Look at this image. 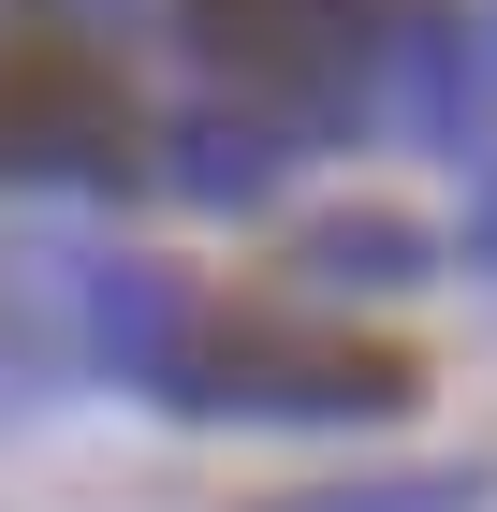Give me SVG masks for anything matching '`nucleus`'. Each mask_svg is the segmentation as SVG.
<instances>
[{
	"label": "nucleus",
	"mask_w": 497,
	"mask_h": 512,
	"mask_svg": "<svg viewBox=\"0 0 497 512\" xmlns=\"http://www.w3.org/2000/svg\"><path fill=\"white\" fill-rule=\"evenodd\" d=\"M424 0H191V44H205V74L249 88L264 103V132H337L366 118L395 88V44H410Z\"/></svg>",
	"instance_id": "f257e3e1"
},
{
	"label": "nucleus",
	"mask_w": 497,
	"mask_h": 512,
	"mask_svg": "<svg viewBox=\"0 0 497 512\" xmlns=\"http://www.w3.org/2000/svg\"><path fill=\"white\" fill-rule=\"evenodd\" d=\"M161 176H176L191 205H264L278 191V132L264 118H176L161 132Z\"/></svg>",
	"instance_id": "39448f33"
},
{
	"label": "nucleus",
	"mask_w": 497,
	"mask_h": 512,
	"mask_svg": "<svg viewBox=\"0 0 497 512\" xmlns=\"http://www.w3.org/2000/svg\"><path fill=\"white\" fill-rule=\"evenodd\" d=\"M191 337H205L191 278H161V264H88V278H74V352L117 366V381H176Z\"/></svg>",
	"instance_id": "20e7f679"
},
{
	"label": "nucleus",
	"mask_w": 497,
	"mask_h": 512,
	"mask_svg": "<svg viewBox=\"0 0 497 512\" xmlns=\"http://www.w3.org/2000/svg\"><path fill=\"white\" fill-rule=\"evenodd\" d=\"M117 147H132V132H117L103 74H74L59 44L0 59V176H15V191H103Z\"/></svg>",
	"instance_id": "7ed1b4c3"
},
{
	"label": "nucleus",
	"mask_w": 497,
	"mask_h": 512,
	"mask_svg": "<svg viewBox=\"0 0 497 512\" xmlns=\"http://www.w3.org/2000/svg\"><path fill=\"white\" fill-rule=\"evenodd\" d=\"M468 103H483V74H468V30L424 0V15H410V44H395V118H410V132H468Z\"/></svg>",
	"instance_id": "0eeeda50"
},
{
	"label": "nucleus",
	"mask_w": 497,
	"mask_h": 512,
	"mask_svg": "<svg viewBox=\"0 0 497 512\" xmlns=\"http://www.w3.org/2000/svg\"><path fill=\"white\" fill-rule=\"evenodd\" d=\"M293 278H322V293H410V278H424V235L381 220V205H351V220H307V264Z\"/></svg>",
	"instance_id": "423d86ee"
},
{
	"label": "nucleus",
	"mask_w": 497,
	"mask_h": 512,
	"mask_svg": "<svg viewBox=\"0 0 497 512\" xmlns=\"http://www.w3.org/2000/svg\"><path fill=\"white\" fill-rule=\"evenodd\" d=\"M278 512H483V469H381V483H322Z\"/></svg>",
	"instance_id": "6e6552de"
},
{
	"label": "nucleus",
	"mask_w": 497,
	"mask_h": 512,
	"mask_svg": "<svg viewBox=\"0 0 497 512\" xmlns=\"http://www.w3.org/2000/svg\"><path fill=\"white\" fill-rule=\"evenodd\" d=\"M176 410H220V425H366L410 395L395 352H351V337H307V322H205L176 352Z\"/></svg>",
	"instance_id": "f03ea898"
},
{
	"label": "nucleus",
	"mask_w": 497,
	"mask_h": 512,
	"mask_svg": "<svg viewBox=\"0 0 497 512\" xmlns=\"http://www.w3.org/2000/svg\"><path fill=\"white\" fill-rule=\"evenodd\" d=\"M468 249H483V278H497V176H483V205H468Z\"/></svg>",
	"instance_id": "1a4fd4ad"
}]
</instances>
